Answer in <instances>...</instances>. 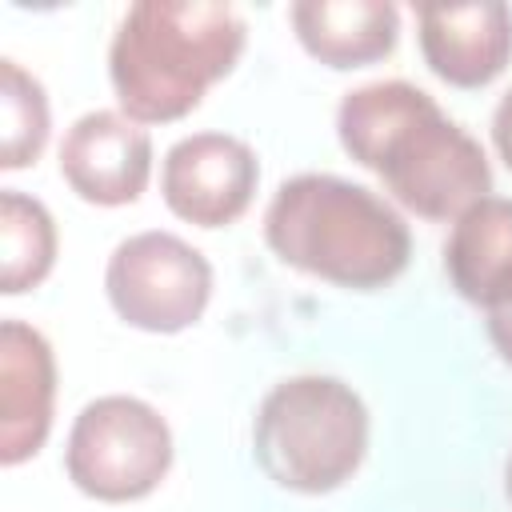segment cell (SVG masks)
I'll list each match as a JSON object with an SVG mask.
<instances>
[{"instance_id": "obj_1", "label": "cell", "mask_w": 512, "mask_h": 512, "mask_svg": "<svg viewBox=\"0 0 512 512\" xmlns=\"http://www.w3.org/2000/svg\"><path fill=\"white\" fill-rule=\"evenodd\" d=\"M336 136L420 220H456L492 196V164L480 140L408 80H372L344 92Z\"/></svg>"}, {"instance_id": "obj_2", "label": "cell", "mask_w": 512, "mask_h": 512, "mask_svg": "<svg viewBox=\"0 0 512 512\" xmlns=\"http://www.w3.org/2000/svg\"><path fill=\"white\" fill-rule=\"evenodd\" d=\"M248 40L244 16L232 4L200 0H140L108 44V80L116 108L136 124L184 120L208 88L240 60Z\"/></svg>"}, {"instance_id": "obj_3", "label": "cell", "mask_w": 512, "mask_h": 512, "mask_svg": "<svg viewBox=\"0 0 512 512\" xmlns=\"http://www.w3.org/2000/svg\"><path fill=\"white\" fill-rule=\"evenodd\" d=\"M264 244L280 264L352 292L392 284L412 260L408 220L372 188L332 172H300L272 192Z\"/></svg>"}, {"instance_id": "obj_4", "label": "cell", "mask_w": 512, "mask_h": 512, "mask_svg": "<svg viewBox=\"0 0 512 512\" xmlns=\"http://www.w3.org/2000/svg\"><path fill=\"white\" fill-rule=\"evenodd\" d=\"M368 432V408L352 384L304 372L264 392L252 420V456L276 488L328 496L360 472Z\"/></svg>"}, {"instance_id": "obj_5", "label": "cell", "mask_w": 512, "mask_h": 512, "mask_svg": "<svg viewBox=\"0 0 512 512\" xmlns=\"http://www.w3.org/2000/svg\"><path fill=\"white\" fill-rule=\"evenodd\" d=\"M172 452V428L148 400L108 392L76 412L64 444V472L88 500L132 504L164 484Z\"/></svg>"}, {"instance_id": "obj_6", "label": "cell", "mask_w": 512, "mask_h": 512, "mask_svg": "<svg viewBox=\"0 0 512 512\" xmlns=\"http://www.w3.org/2000/svg\"><path fill=\"white\" fill-rule=\"evenodd\" d=\"M104 292L128 328L176 336L204 316L212 300V264L176 232H132L108 256Z\"/></svg>"}, {"instance_id": "obj_7", "label": "cell", "mask_w": 512, "mask_h": 512, "mask_svg": "<svg viewBox=\"0 0 512 512\" xmlns=\"http://www.w3.org/2000/svg\"><path fill=\"white\" fill-rule=\"evenodd\" d=\"M256 184H260L256 152L228 132L180 136L160 164V196L168 212L196 228L236 224L252 208Z\"/></svg>"}, {"instance_id": "obj_8", "label": "cell", "mask_w": 512, "mask_h": 512, "mask_svg": "<svg viewBox=\"0 0 512 512\" xmlns=\"http://www.w3.org/2000/svg\"><path fill=\"white\" fill-rule=\"evenodd\" d=\"M60 176L84 204H136L152 180V136L120 108H92L60 140Z\"/></svg>"}, {"instance_id": "obj_9", "label": "cell", "mask_w": 512, "mask_h": 512, "mask_svg": "<svg viewBox=\"0 0 512 512\" xmlns=\"http://www.w3.org/2000/svg\"><path fill=\"white\" fill-rule=\"evenodd\" d=\"M420 56L452 88H484L512 60V8L500 0L420 4Z\"/></svg>"}, {"instance_id": "obj_10", "label": "cell", "mask_w": 512, "mask_h": 512, "mask_svg": "<svg viewBox=\"0 0 512 512\" xmlns=\"http://www.w3.org/2000/svg\"><path fill=\"white\" fill-rule=\"evenodd\" d=\"M56 412V352L48 336L24 320L0 324V464L32 460Z\"/></svg>"}, {"instance_id": "obj_11", "label": "cell", "mask_w": 512, "mask_h": 512, "mask_svg": "<svg viewBox=\"0 0 512 512\" xmlns=\"http://www.w3.org/2000/svg\"><path fill=\"white\" fill-rule=\"evenodd\" d=\"M288 20L300 48L336 72L376 64L400 40V8L388 0H296Z\"/></svg>"}, {"instance_id": "obj_12", "label": "cell", "mask_w": 512, "mask_h": 512, "mask_svg": "<svg viewBox=\"0 0 512 512\" xmlns=\"http://www.w3.org/2000/svg\"><path fill=\"white\" fill-rule=\"evenodd\" d=\"M444 272L460 300L496 312L512 304V200L484 196L452 220L444 240Z\"/></svg>"}, {"instance_id": "obj_13", "label": "cell", "mask_w": 512, "mask_h": 512, "mask_svg": "<svg viewBox=\"0 0 512 512\" xmlns=\"http://www.w3.org/2000/svg\"><path fill=\"white\" fill-rule=\"evenodd\" d=\"M56 248H60V236H56L52 212L36 196L20 188H4L0 192V292L20 296L40 288L56 264Z\"/></svg>"}, {"instance_id": "obj_14", "label": "cell", "mask_w": 512, "mask_h": 512, "mask_svg": "<svg viewBox=\"0 0 512 512\" xmlns=\"http://www.w3.org/2000/svg\"><path fill=\"white\" fill-rule=\"evenodd\" d=\"M0 168L16 172L40 160L52 128L44 84L12 56L0 60Z\"/></svg>"}, {"instance_id": "obj_15", "label": "cell", "mask_w": 512, "mask_h": 512, "mask_svg": "<svg viewBox=\"0 0 512 512\" xmlns=\"http://www.w3.org/2000/svg\"><path fill=\"white\" fill-rule=\"evenodd\" d=\"M492 144H496L500 160L512 172V88L496 100V112H492Z\"/></svg>"}, {"instance_id": "obj_16", "label": "cell", "mask_w": 512, "mask_h": 512, "mask_svg": "<svg viewBox=\"0 0 512 512\" xmlns=\"http://www.w3.org/2000/svg\"><path fill=\"white\" fill-rule=\"evenodd\" d=\"M488 340H492V348L500 352V360L512 364V304L488 312Z\"/></svg>"}, {"instance_id": "obj_17", "label": "cell", "mask_w": 512, "mask_h": 512, "mask_svg": "<svg viewBox=\"0 0 512 512\" xmlns=\"http://www.w3.org/2000/svg\"><path fill=\"white\" fill-rule=\"evenodd\" d=\"M504 492H508V500H512V456H508V468H504Z\"/></svg>"}]
</instances>
